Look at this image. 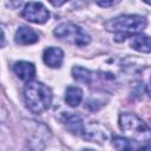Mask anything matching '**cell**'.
<instances>
[{
	"mask_svg": "<svg viewBox=\"0 0 151 151\" xmlns=\"http://www.w3.org/2000/svg\"><path fill=\"white\" fill-rule=\"evenodd\" d=\"M147 25V20L138 14H125L110 19L104 24L107 32L114 33L116 41H123L129 35L139 34Z\"/></svg>",
	"mask_w": 151,
	"mask_h": 151,
	"instance_id": "6da1fadb",
	"label": "cell"
},
{
	"mask_svg": "<svg viewBox=\"0 0 151 151\" xmlns=\"http://www.w3.org/2000/svg\"><path fill=\"white\" fill-rule=\"evenodd\" d=\"M24 99L29 111L40 114L50 109L52 103V91L45 84L32 80L24 87Z\"/></svg>",
	"mask_w": 151,
	"mask_h": 151,
	"instance_id": "7a4b0ae2",
	"label": "cell"
},
{
	"mask_svg": "<svg viewBox=\"0 0 151 151\" xmlns=\"http://www.w3.org/2000/svg\"><path fill=\"white\" fill-rule=\"evenodd\" d=\"M120 130L131 139L140 143L151 140V129L137 114L124 112L118 118Z\"/></svg>",
	"mask_w": 151,
	"mask_h": 151,
	"instance_id": "3957f363",
	"label": "cell"
},
{
	"mask_svg": "<svg viewBox=\"0 0 151 151\" xmlns=\"http://www.w3.org/2000/svg\"><path fill=\"white\" fill-rule=\"evenodd\" d=\"M53 34L63 41H66L68 44L72 45H77V46H87L91 42V37L78 25L73 24V22H63L60 25H58L54 31Z\"/></svg>",
	"mask_w": 151,
	"mask_h": 151,
	"instance_id": "277c9868",
	"label": "cell"
},
{
	"mask_svg": "<svg viewBox=\"0 0 151 151\" xmlns=\"http://www.w3.org/2000/svg\"><path fill=\"white\" fill-rule=\"evenodd\" d=\"M21 17L33 24H45L50 19V12L41 2H27L21 12Z\"/></svg>",
	"mask_w": 151,
	"mask_h": 151,
	"instance_id": "5b68a950",
	"label": "cell"
},
{
	"mask_svg": "<svg viewBox=\"0 0 151 151\" xmlns=\"http://www.w3.org/2000/svg\"><path fill=\"white\" fill-rule=\"evenodd\" d=\"M81 134L85 140L93 142L97 144H104L109 138L107 130L99 123H90L85 125Z\"/></svg>",
	"mask_w": 151,
	"mask_h": 151,
	"instance_id": "8992f818",
	"label": "cell"
},
{
	"mask_svg": "<svg viewBox=\"0 0 151 151\" xmlns=\"http://www.w3.org/2000/svg\"><path fill=\"white\" fill-rule=\"evenodd\" d=\"M60 120L71 133L77 134V136L83 133L85 125L83 124V119L79 114H76L72 112H65Z\"/></svg>",
	"mask_w": 151,
	"mask_h": 151,
	"instance_id": "52a82bcc",
	"label": "cell"
},
{
	"mask_svg": "<svg viewBox=\"0 0 151 151\" xmlns=\"http://www.w3.org/2000/svg\"><path fill=\"white\" fill-rule=\"evenodd\" d=\"M44 63L51 68H58L61 66L64 60V52L59 47H47L42 53Z\"/></svg>",
	"mask_w": 151,
	"mask_h": 151,
	"instance_id": "ba28073f",
	"label": "cell"
},
{
	"mask_svg": "<svg viewBox=\"0 0 151 151\" xmlns=\"http://www.w3.org/2000/svg\"><path fill=\"white\" fill-rule=\"evenodd\" d=\"M13 71L14 73L18 76L19 79L24 80V81H32V79L35 76V66L34 64L29 63V61H17L13 65Z\"/></svg>",
	"mask_w": 151,
	"mask_h": 151,
	"instance_id": "9c48e42d",
	"label": "cell"
},
{
	"mask_svg": "<svg viewBox=\"0 0 151 151\" xmlns=\"http://www.w3.org/2000/svg\"><path fill=\"white\" fill-rule=\"evenodd\" d=\"M14 40L19 45H32L39 40L38 33L27 26H20L14 35Z\"/></svg>",
	"mask_w": 151,
	"mask_h": 151,
	"instance_id": "30bf717a",
	"label": "cell"
},
{
	"mask_svg": "<svg viewBox=\"0 0 151 151\" xmlns=\"http://www.w3.org/2000/svg\"><path fill=\"white\" fill-rule=\"evenodd\" d=\"M130 46L137 52L140 53H150L151 52V37L139 33L131 37Z\"/></svg>",
	"mask_w": 151,
	"mask_h": 151,
	"instance_id": "8fae6325",
	"label": "cell"
},
{
	"mask_svg": "<svg viewBox=\"0 0 151 151\" xmlns=\"http://www.w3.org/2000/svg\"><path fill=\"white\" fill-rule=\"evenodd\" d=\"M83 100V90L78 86H68L65 92V101L71 107H77Z\"/></svg>",
	"mask_w": 151,
	"mask_h": 151,
	"instance_id": "7c38bea8",
	"label": "cell"
},
{
	"mask_svg": "<svg viewBox=\"0 0 151 151\" xmlns=\"http://www.w3.org/2000/svg\"><path fill=\"white\" fill-rule=\"evenodd\" d=\"M72 77L73 79H76L77 81L80 83H85V84H90L92 80V73L90 70L81 67V66H74L72 68Z\"/></svg>",
	"mask_w": 151,
	"mask_h": 151,
	"instance_id": "4fadbf2b",
	"label": "cell"
},
{
	"mask_svg": "<svg viewBox=\"0 0 151 151\" xmlns=\"http://www.w3.org/2000/svg\"><path fill=\"white\" fill-rule=\"evenodd\" d=\"M112 144L113 146L118 150V151H124V150H131V145H130V142L126 139V138H123V137H113L112 139Z\"/></svg>",
	"mask_w": 151,
	"mask_h": 151,
	"instance_id": "5bb4252c",
	"label": "cell"
},
{
	"mask_svg": "<svg viewBox=\"0 0 151 151\" xmlns=\"http://www.w3.org/2000/svg\"><path fill=\"white\" fill-rule=\"evenodd\" d=\"M119 1H97V4L101 7H109V6H113L116 4H118Z\"/></svg>",
	"mask_w": 151,
	"mask_h": 151,
	"instance_id": "9a60e30c",
	"label": "cell"
},
{
	"mask_svg": "<svg viewBox=\"0 0 151 151\" xmlns=\"http://www.w3.org/2000/svg\"><path fill=\"white\" fill-rule=\"evenodd\" d=\"M145 90H146V93L149 94V97L151 98V74H150V78H149V81L145 86Z\"/></svg>",
	"mask_w": 151,
	"mask_h": 151,
	"instance_id": "2e32d148",
	"label": "cell"
},
{
	"mask_svg": "<svg viewBox=\"0 0 151 151\" xmlns=\"http://www.w3.org/2000/svg\"><path fill=\"white\" fill-rule=\"evenodd\" d=\"M137 151H151V146H143V147L138 149Z\"/></svg>",
	"mask_w": 151,
	"mask_h": 151,
	"instance_id": "e0dca14e",
	"label": "cell"
},
{
	"mask_svg": "<svg viewBox=\"0 0 151 151\" xmlns=\"http://www.w3.org/2000/svg\"><path fill=\"white\" fill-rule=\"evenodd\" d=\"M83 151H93V150H91V149H85V150H83Z\"/></svg>",
	"mask_w": 151,
	"mask_h": 151,
	"instance_id": "ac0fdd59",
	"label": "cell"
},
{
	"mask_svg": "<svg viewBox=\"0 0 151 151\" xmlns=\"http://www.w3.org/2000/svg\"><path fill=\"white\" fill-rule=\"evenodd\" d=\"M145 4H147V5H151V1H145Z\"/></svg>",
	"mask_w": 151,
	"mask_h": 151,
	"instance_id": "d6986e66",
	"label": "cell"
},
{
	"mask_svg": "<svg viewBox=\"0 0 151 151\" xmlns=\"http://www.w3.org/2000/svg\"><path fill=\"white\" fill-rule=\"evenodd\" d=\"M124 151H130V150H124Z\"/></svg>",
	"mask_w": 151,
	"mask_h": 151,
	"instance_id": "ffe728a7",
	"label": "cell"
}]
</instances>
